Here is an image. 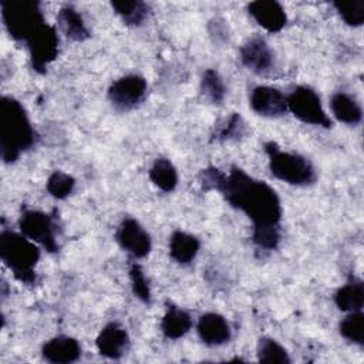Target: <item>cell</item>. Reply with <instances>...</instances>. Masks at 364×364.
Segmentation results:
<instances>
[{
    "label": "cell",
    "instance_id": "cell-1",
    "mask_svg": "<svg viewBox=\"0 0 364 364\" xmlns=\"http://www.w3.org/2000/svg\"><path fill=\"white\" fill-rule=\"evenodd\" d=\"M200 183L205 189L219 191L233 208L245 212L253 222V229L279 226L282 205L277 193L240 168L233 166L228 175L216 168L203 169Z\"/></svg>",
    "mask_w": 364,
    "mask_h": 364
},
{
    "label": "cell",
    "instance_id": "cell-2",
    "mask_svg": "<svg viewBox=\"0 0 364 364\" xmlns=\"http://www.w3.org/2000/svg\"><path fill=\"white\" fill-rule=\"evenodd\" d=\"M36 132L24 107L13 97L0 100V152L4 162H14L33 146Z\"/></svg>",
    "mask_w": 364,
    "mask_h": 364
},
{
    "label": "cell",
    "instance_id": "cell-3",
    "mask_svg": "<svg viewBox=\"0 0 364 364\" xmlns=\"http://www.w3.org/2000/svg\"><path fill=\"white\" fill-rule=\"evenodd\" d=\"M0 257L17 280L26 284L36 282L34 267L40 259V250L23 233L11 230L0 233Z\"/></svg>",
    "mask_w": 364,
    "mask_h": 364
},
{
    "label": "cell",
    "instance_id": "cell-4",
    "mask_svg": "<svg viewBox=\"0 0 364 364\" xmlns=\"http://www.w3.org/2000/svg\"><path fill=\"white\" fill-rule=\"evenodd\" d=\"M1 17L9 34L27 41L41 26L46 24L38 1L33 0H1Z\"/></svg>",
    "mask_w": 364,
    "mask_h": 364
},
{
    "label": "cell",
    "instance_id": "cell-5",
    "mask_svg": "<svg viewBox=\"0 0 364 364\" xmlns=\"http://www.w3.org/2000/svg\"><path fill=\"white\" fill-rule=\"evenodd\" d=\"M264 149L269 156L270 171L277 179L290 185H310L316 181L314 168L307 158L282 151L273 141L266 142Z\"/></svg>",
    "mask_w": 364,
    "mask_h": 364
},
{
    "label": "cell",
    "instance_id": "cell-6",
    "mask_svg": "<svg viewBox=\"0 0 364 364\" xmlns=\"http://www.w3.org/2000/svg\"><path fill=\"white\" fill-rule=\"evenodd\" d=\"M287 109L300 121L311 125L331 127V119L327 117L321 100L314 90L306 85L296 87L287 97Z\"/></svg>",
    "mask_w": 364,
    "mask_h": 364
},
{
    "label": "cell",
    "instance_id": "cell-7",
    "mask_svg": "<svg viewBox=\"0 0 364 364\" xmlns=\"http://www.w3.org/2000/svg\"><path fill=\"white\" fill-rule=\"evenodd\" d=\"M20 232L30 240L40 243L48 252H57L55 226L53 219L40 210H26L18 220Z\"/></svg>",
    "mask_w": 364,
    "mask_h": 364
},
{
    "label": "cell",
    "instance_id": "cell-8",
    "mask_svg": "<svg viewBox=\"0 0 364 364\" xmlns=\"http://www.w3.org/2000/svg\"><path fill=\"white\" fill-rule=\"evenodd\" d=\"M26 43L30 51L33 68L37 73H46L47 65L53 63L58 54L60 40L55 28L46 23Z\"/></svg>",
    "mask_w": 364,
    "mask_h": 364
},
{
    "label": "cell",
    "instance_id": "cell-9",
    "mask_svg": "<svg viewBox=\"0 0 364 364\" xmlns=\"http://www.w3.org/2000/svg\"><path fill=\"white\" fill-rule=\"evenodd\" d=\"M146 94V81L144 77L129 74L114 81L108 90V98L118 111L135 108Z\"/></svg>",
    "mask_w": 364,
    "mask_h": 364
},
{
    "label": "cell",
    "instance_id": "cell-10",
    "mask_svg": "<svg viewBox=\"0 0 364 364\" xmlns=\"http://www.w3.org/2000/svg\"><path fill=\"white\" fill-rule=\"evenodd\" d=\"M250 107L255 112L263 117H282L287 109L286 95L273 87L259 85L255 87L250 94Z\"/></svg>",
    "mask_w": 364,
    "mask_h": 364
},
{
    "label": "cell",
    "instance_id": "cell-11",
    "mask_svg": "<svg viewBox=\"0 0 364 364\" xmlns=\"http://www.w3.org/2000/svg\"><path fill=\"white\" fill-rule=\"evenodd\" d=\"M117 239L121 247L135 257H144L151 250V237L148 232L132 218H127L121 222Z\"/></svg>",
    "mask_w": 364,
    "mask_h": 364
},
{
    "label": "cell",
    "instance_id": "cell-12",
    "mask_svg": "<svg viewBox=\"0 0 364 364\" xmlns=\"http://www.w3.org/2000/svg\"><path fill=\"white\" fill-rule=\"evenodd\" d=\"M240 61L256 74L267 73L274 63L273 51L262 37L247 40L240 48Z\"/></svg>",
    "mask_w": 364,
    "mask_h": 364
},
{
    "label": "cell",
    "instance_id": "cell-13",
    "mask_svg": "<svg viewBox=\"0 0 364 364\" xmlns=\"http://www.w3.org/2000/svg\"><path fill=\"white\" fill-rule=\"evenodd\" d=\"M249 14L269 33L280 31L287 21V16L280 3L273 0H257L247 6Z\"/></svg>",
    "mask_w": 364,
    "mask_h": 364
},
{
    "label": "cell",
    "instance_id": "cell-14",
    "mask_svg": "<svg viewBox=\"0 0 364 364\" xmlns=\"http://www.w3.org/2000/svg\"><path fill=\"white\" fill-rule=\"evenodd\" d=\"M95 344L101 355L108 358H119L128 348L129 337L125 328L118 323H109L100 331Z\"/></svg>",
    "mask_w": 364,
    "mask_h": 364
},
{
    "label": "cell",
    "instance_id": "cell-15",
    "mask_svg": "<svg viewBox=\"0 0 364 364\" xmlns=\"http://www.w3.org/2000/svg\"><path fill=\"white\" fill-rule=\"evenodd\" d=\"M43 357L48 363L54 364H68L74 363L81 355V347L78 341L68 336H58L48 340L43 346Z\"/></svg>",
    "mask_w": 364,
    "mask_h": 364
},
{
    "label": "cell",
    "instance_id": "cell-16",
    "mask_svg": "<svg viewBox=\"0 0 364 364\" xmlns=\"http://www.w3.org/2000/svg\"><path fill=\"white\" fill-rule=\"evenodd\" d=\"M198 334L208 346H220L230 338V327L226 318L218 313H205L198 320Z\"/></svg>",
    "mask_w": 364,
    "mask_h": 364
},
{
    "label": "cell",
    "instance_id": "cell-17",
    "mask_svg": "<svg viewBox=\"0 0 364 364\" xmlns=\"http://www.w3.org/2000/svg\"><path fill=\"white\" fill-rule=\"evenodd\" d=\"M199 246V240L193 235L176 230L172 233L169 240V255L175 262L186 264L195 259Z\"/></svg>",
    "mask_w": 364,
    "mask_h": 364
},
{
    "label": "cell",
    "instance_id": "cell-18",
    "mask_svg": "<svg viewBox=\"0 0 364 364\" xmlns=\"http://www.w3.org/2000/svg\"><path fill=\"white\" fill-rule=\"evenodd\" d=\"M336 306L341 311H361L364 304V284L361 280L351 277L334 294Z\"/></svg>",
    "mask_w": 364,
    "mask_h": 364
},
{
    "label": "cell",
    "instance_id": "cell-19",
    "mask_svg": "<svg viewBox=\"0 0 364 364\" xmlns=\"http://www.w3.org/2000/svg\"><path fill=\"white\" fill-rule=\"evenodd\" d=\"M191 327H192V318L185 310L172 304L168 306L166 313L161 323L162 333L166 338L178 340L182 336H185L191 330Z\"/></svg>",
    "mask_w": 364,
    "mask_h": 364
},
{
    "label": "cell",
    "instance_id": "cell-20",
    "mask_svg": "<svg viewBox=\"0 0 364 364\" xmlns=\"http://www.w3.org/2000/svg\"><path fill=\"white\" fill-rule=\"evenodd\" d=\"M330 107L334 117L348 125H355L363 118V109L360 104L346 92H336L330 100Z\"/></svg>",
    "mask_w": 364,
    "mask_h": 364
},
{
    "label": "cell",
    "instance_id": "cell-21",
    "mask_svg": "<svg viewBox=\"0 0 364 364\" xmlns=\"http://www.w3.org/2000/svg\"><path fill=\"white\" fill-rule=\"evenodd\" d=\"M58 24L64 34L74 41H82L90 37V31L81 14L71 6H64L58 11Z\"/></svg>",
    "mask_w": 364,
    "mask_h": 364
},
{
    "label": "cell",
    "instance_id": "cell-22",
    "mask_svg": "<svg viewBox=\"0 0 364 364\" xmlns=\"http://www.w3.org/2000/svg\"><path fill=\"white\" fill-rule=\"evenodd\" d=\"M149 179L164 192H171L178 185V172L166 158H158L149 169Z\"/></svg>",
    "mask_w": 364,
    "mask_h": 364
},
{
    "label": "cell",
    "instance_id": "cell-23",
    "mask_svg": "<svg viewBox=\"0 0 364 364\" xmlns=\"http://www.w3.org/2000/svg\"><path fill=\"white\" fill-rule=\"evenodd\" d=\"M112 9L129 26H139L148 16V6L139 0H121L112 1Z\"/></svg>",
    "mask_w": 364,
    "mask_h": 364
},
{
    "label": "cell",
    "instance_id": "cell-24",
    "mask_svg": "<svg viewBox=\"0 0 364 364\" xmlns=\"http://www.w3.org/2000/svg\"><path fill=\"white\" fill-rule=\"evenodd\" d=\"M257 358L260 363H273V364H287L290 363L289 354L283 346L276 340L263 337L257 343Z\"/></svg>",
    "mask_w": 364,
    "mask_h": 364
},
{
    "label": "cell",
    "instance_id": "cell-25",
    "mask_svg": "<svg viewBox=\"0 0 364 364\" xmlns=\"http://www.w3.org/2000/svg\"><path fill=\"white\" fill-rule=\"evenodd\" d=\"M200 91L213 104H219L223 101L226 90L218 71H215L213 68H208L203 73L200 80Z\"/></svg>",
    "mask_w": 364,
    "mask_h": 364
},
{
    "label": "cell",
    "instance_id": "cell-26",
    "mask_svg": "<svg viewBox=\"0 0 364 364\" xmlns=\"http://www.w3.org/2000/svg\"><path fill=\"white\" fill-rule=\"evenodd\" d=\"M340 334L355 344H364V314L361 311H350L340 323Z\"/></svg>",
    "mask_w": 364,
    "mask_h": 364
},
{
    "label": "cell",
    "instance_id": "cell-27",
    "mask_svg": "<svg viewBox=\"0 0 364 364\" xmlns=\"http://www.w3.org/2000/svg\"><path fill=\"white\" fill-rule=\"evenodd\" d=\"M74 185L75 179L71 175L63 171H54L47 179V192L57 199H64L73 192Z\"/></svg>",
    "mask_w": 364,
    "mask_h": 364
},
{
    "label": "cell",
    "instance_id": "cell-28",
    "mask_svg": "<svg viewBox=\"0 0 364 364\" xmlns=\"http://www.w3.org/2000/svg\"><path fill=\"white\" fill-rule=\"evenodd\" d=\"M334 7L337 9L341 18L353 27H358L364 21V1H336Z\"/></svg>",
    "mask_w": 364,
    "mask_h": 364
},
{
    "label": "cell",
    "instance_id": "cell-29",
    "mask_svg": "<svg viewBox=\"0 0 364 364\" xmlns=\"http://www.w3.org/2000/svg\"><path fill=\"white\" fill-rule=\"evenodd\" d=\"M129 279L132 284V291L134 294L144 303H149L151 300V290L148 280L141 269L139 264H132L129 269Z\"/></svg>",
    "mask_w": 364,
    "mask_h": 364
},
{
    "label": "cell",
    "instance_id": "cell-30",
    "mask_svg": "<svg viewBox=\"0 0 364 364\" xmlns=\"http://www.w3.org/2000/svg\"><path fill=\"white\" fill-rule=\"evenodd\" d=\"M280 240V232L277 228H259L253 229V242L263 249L272 250L276 249Z\"/></svg>",
    "mask_w": 364,
    "mask_h": 364
},
{
    "label": "cell",
    "instance_id": "cell-31",
    "mask_svg": "<svg viewBox=\"0 0 364 364\" xmlns=\"http://www.w3.org/2000/svg\"><path fill=\"white\" fill-rule=\"evenodd\" d=\"M246 132V124L242 119L239 114H233L226 124L219 129L218 138L220 139H233V138H240Z\"/></svg>",
    "mask_w": 364,
    "mask_h": 364
}]
</instances>
